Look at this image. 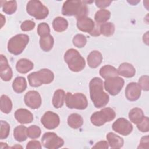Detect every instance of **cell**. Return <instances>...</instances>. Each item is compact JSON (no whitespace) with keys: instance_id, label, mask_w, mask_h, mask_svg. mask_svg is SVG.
Returning <instances> with one entry per match:
<instances>
[{"instance_id":"cell-1","label":"cell","mask_w":149,"mask_h":149,"mask_svg":"<svg viewBox=\"0 0 149 149\" xmlns=\"http://www.w3.org/2000/svg\"><path fill=\"white\" fill-rule=\"evenodd\" d=\"M104 82L98 77L93 78L89 83L90 98L97 108L105 107L109 102V95L104 91Z\"/></svg>"},{"instance_id":"cell-2","label":"cell","mask_w":149,"mask_h":149,"mask_svg":"<svg viewBox=\"0 0 149 149\" xmlns=\"http://www.w3.org/2000/svg\"><path fill=\"white\" fill-rule=\"evenodd\" d=\"M86 1L68 0L66 1L62 8V14L66 16H76V19L87 16L88 13Z\"/></svg>"},{"instance_id":"cell-3","label":"cell","mask_w":149,"mask_h":149,"mask_svg":"<svg viewBox=\"0 0 149 149\" xmlns=\"http://www.w3.org/2000/svg\"><path fill=\"white\" fill-rule=\"evenodd\" d=\"M27 79L30 86L38 87L43 84L51 83L54 79V74L48 69H42L30 73Z\"/></svg>"},{"instance_id":"cell-4","label":"cell","mask_w":149,"mask_h":149,"mask_svg":"<svg viewBox=\"0 0 149 149\" xmlns=\"http://www.w3.org/2000/svg\"><path fill=\"white\" fill-rule=\"evenodd\" d=\"M64 60L70 70L74 72L81 71L86 66L84 59L75 49L70 48L64 55Z\"/></svg>"},{"instance_id":"cell-5","label":"cell","mask_w":149,"mask_h":149,"mask_svg":"<svg viewBox=\"0 0 149 149\" xmlns=\"http://www.w3.org/2000/svg\"><path fill=\"white\" fill-rule=\"evenodd\" d=\"M29 37L27 34H19L12 37L8 41V50L15 55L22 53L29 43Z\"/></svg>"},{"instance_id":"cell-6","label":"cell","mask_w":149,"mask_h":149,"mask_svg":"<svg viewBox=\"0 0 149 149\" xmlns=\"http://www.w3.org/2000/svg\"><path fill=\"white\" fill-rule=\"evenodd\" d=\"M26 11L37 20L44 19L49 14L48 8L38 0L29 1L26 6Z\"/></svg>"},{"instance_id":"cell-7","label":"cell","mask_w":149,"mask_h":149,"mask_svg":"<svg viewBox=\"0 0 149 149\" xmlns=\"http://www.w3.org/2000/svg\"><path fill=\"white\" fill-rule=\"evenodd\" d=\"M116 113L111 108H104L99 111L93 113L91 117V122L96 126H101L106 122H111L115 119Z\"/></svg>"},{"instance_id":"cell-8","label":"cell","mask_w":149,"mask_h":149,"mask_svg":"<svg viewBox=\"0 0 149 149\" xmlns=\"http://www.w3.org/2000/svg\"><path fill=\"white\" fill-rule=\"evenodd\" d=\"M65 103L70 109H85L88 106V101L86 95L82 93H74L72 94L68 92L65 97Z\"/></svg>"},{"instance_id":"cell-9","label":"cell","mask_w":149,"mask_h":149,"mask_svg":"<svg viewBox=\"0 0 149 149\" xmlns=\"http://www.w3.org/2000/svg\"><path fill=\"white\" fill-rule=\"evenodd\" d=\"M77 27L80 31L88 33L92 36H98L101 34L100 29L96 27L94 22L87 16L77 19Z\"/></svg>"},{"instance_id":"cell-10","label":"cell","mask_w":149,"mask_h":149,"mask_svg":"<svg viewBox=\"0 0 149 149\" xmlns=\"http://www.w3.org/2000/svg\"><path fill=\"white\" fill-rule=\"evenodd\" d=\"M41 143L48 149H58L64 144L63 140L54 132L45 133L41 138Z\"/></svg>"},{"instance_id":"cell-11","label":"cell","mask_w":149,"mask_h":149,"mask_svg":"<svg viewBox=\"0 0 149 149\" xmlns=\"http://www.w3.org/2000/svg\"><path fill=\"white\" fill-rule=\"evenodd\" d=\"M124 83V80L118 76L105 79L104 86L105 90L111 95L114 96L120 93Z\"/></svg>"},{"instance_id":"cell-12","label":"cell","mask_w":149,"mask_h":149,"mask_svg":"<svg viewBox=\"0 0 149 149\" xmlns=\"http://www.w3.org/2000/svg\"><path fill=\"white\" fill-rule=\"evenodd\" d=\"M112 129L123 136H127L133 130L132 123L123 118H120L113 122L112 126Z\"/></svg>"},{"instance_id":"cell-13","label":"cell","mask_w":149,"mask_h":149,"mask_svg":"<svg viewBox=\"0 0 149 149\" xmlns=\"http://www.w3.org/2000/svg\"><path fill=\"white\" fill-rule=\"evenodd\" d=\"M41 122L47 129H54L60 123L59 116L56 113L52 111L46 112L41 118Z\"/></svg>"},{"instance_id":"cell-14","label":"cell","mask_w":149,"mask_h":149,"mask_svg":"<svg viewBox=\"0 0 149 149\" xmlns=\"http://www.w3.org/2000/svg\"><path fill=\"white\" fill-rule=\"evenodd\" d=\"M25 104L29 108L36 109L41 105V97L40 94L35 90H31L26 93L24 97Z\"/></svg>"},{"instance_id":"cell-15","label":"cell","mask_w":149,"mask_h":149,"mask_svg":"<svg viewBox=\"0 0 149 149\" xmlns=\"http://www.w3.org/2000/svg\"><path fill=\"white\" fill-rule=\"evenodd\" d=\"M141 87L137 83H129L125 88V97L130 101L137 100L141 95Z\"/></svg>"},{"instance_id":"cell-16","label":"cell","mask_w":149,"mask_h":149,"mask_svg":"<svg viewBox=\"0 0 149 149\" xmlns=\"http://www.w3.org/2000/svg\"><path fill=\"white\" fill-rule=\"evenodd\" d=\"M13 72L9 66L7 58L3 55H0V76L5 81H10L12 77Z\"/></svg>"},{"instance_id":"cell-17","label":"cell","mask_w":149,"mask_h":149,"mask_svg":"<svg viewBox=\"0 0 149 149\" xmlns=\"http://www.w3.org/2000/svg\"><path fill=\"white\" fill-rule=\"evenodd\" d=\"M15 118L22 124H27L33 120V115L29 110L24 108L17 109L15 112Z\"/></svg>"},{"instance_id":"cell-18","label":"cell","mask_w":149,"mask_h":149,"mask_svg":"<svg viewBox=\"0 0 149 149\" xmlns=\"http://www.w3.org/2000/svg\"><path fill=\"white\" fill-rule=\"evenodd\" d=\"M117 70L119 75L127 78L133 77L136 73V69L134 66L127 62L121 63Z\"/></svg>"},{"instance_id":"cell-19","label":"cell","mask_w":149,"mask_h":149,"mask_svg":"<svg viewBox=\"0 0 149 149\" xmlns=\"http://www.w3.org/2000/svg\"><path fill=\"white\" fill-rule=\"evenodd\" d=\"M102 55L98 51H93L88 55L87 61L91 68H97L102 61Z\"/></svg>"},{"instance_id":"cell-20","label":"cell","mask_w":149,"mask_h":149,"mask_svg":"<svg viewBox=\"0 0 149 149\" xmlns=\"http://www.w3.org/2000/svg\"><path fill=\"white\" fill-rule=\"evenodd\" d=\"M34 68L33 63L29 59L22 58L19 59L16 65V69L19 73H27Z\"/></svg>"},{"instance_id":"cell-21","label":"cell","mask_w":149,"mask_h":149,"mask_svg":"<svg viewBox=\"0 0 149 149\" xmlns=\"http://www.w3.org/2000/svg\"><path fill=\"white\" fill-rule=\"evenodd\" d=\"M106 138L108 144L112 148H120L124 143L123 138L113 132H109L107 134Z\"/></svg>"},{"instance_id":"cell-22","label":"cell","mask_w":149,"mask_h":149,"mask_svg":"<svg viewBox=\"0 0 149 149\" xmlns=\"http://www.w3.org/2000/svg\"><path fill=\"white\" fill-rule=\"evenodd\" d=\"M65 93L62 89L56 90L52 98V102L53 106L55 108H61L65 101Z\"/></svg>"},{"instance_id":"cell-23","label":"cell","mask_w":149,"mask_h":149,"mask_svg":"<svg viewBox=\"0 0 149 149\" xmlns=\"http://www.w3.org/2000/svg\"><path fill=\"white\" fill-rule=\"evenodd\" d=\"M99 73L100 76L104 79H107L112 77L118 76L119 75L118 70L115 67L109 65H107L101 68Z\"/></svg>"},{"instance_id":"cell-24","label":"cell","mask_w":149,"mask_h":149,"mask_svg":"<svg viewBox=\"0 0 149 149\" xmlns=\"http://www.w3.org/2000/svg\"><path fill=\"white\" fill-rule=\"evenodd\" d=\"M13 90L18 94L25 91L27 88V81L26 79L22 76H18L15 79L12 83Z\"/></svg>"},{"instance_id":"cell-25","label":"cell","mask_w":149,"mask_h":149,"mask_svg":"<svg viewBox=\"0 0 149 149\" xmlns=\"http://www.w3.org/2000/svg\"><path fill=\"white\" fill-rule=\"evenodd\" d=\"M68 124L73 129H79L83 124V119L78 113H72L68 118Z\"/></svg>"},{"instance_id":"cell-26","label":"cell","mask_w":149,"mask_h":149,"mask_svg":"<svg viewBox=\"0 0 149 149\" xmlns=\"http://www.w3.org/2000/svg\"><path fill=\"white\" fill-rule=\"evenodd\" d=\"M54 43V38L50 34L40 37V45L41 49L45 52H48L50 50H51V49L53 47Z\"/></svg>"},{"instance_id":"cell-27","label":"cell","mask_w":149,"mask_h":149,"mask_svg":"<svg viewBox=\"0 0 149 149\" xmlns=\"http://www.w3.org/2000/svg\"><path fill=\"white\" fill-rule=\"evenodd\" d=\"M144 117L143 111L139 108L132 109L129 113V118L132 122L137 125L142 121Z\"/></svg>"},{"instance_id":"cell-28","label":"cell","mask_w":149,"mask_h":149,"mask_svg":"<svg viewBox=\"0 0 149 149\" xmlns=\"http://www.w3.org/2000/svg\"><path fill=\"white\" fill-rule=\"evenodd\" d=\"M27 130V128L25 126L19 125L16 126L13 130V136L15 139L19 142L25 141L28 137Z\"/></svg>"},{"instance_id":"cell-29","label":"cell","mask_w":149,"mask_h":149,"mask_svg":"<svg viewBox=\"0 0 149 149\" xmlns=\"http://www.w3.org/2000/svg\"><path fill=\"white\" fill-rule=\"evenodd\" d=\"M54 30L57 32L65 31L68 27V22L66 19L62 17H57L52 22Z\"/></svg>"},{"instance_id":"cell-30","label":"cell","mask_w":149,"mask_h":149,"mask_svg":"<svg viewBox=\"0 0 149 149\" xmlns=\"http://www.w3.org/2000/svg\"><path fill=\"white\" fill-rule=\"evenodd\" d=\"M111 17V12L104 9L98 10L94 16V20L97 24H103L106 23Z\"/></svg>"},{"instance_id":"cell-31","label":"cell","mask_w":149,"mask_h":149,"mask_svg":"<svg viewBox=\"0 0 149 149\" xmlns=\"http://www.w3.org/2000/svg\"><path fill=\"white\" fill-rule=\"evenodd\" d=\"M1 111L4 113H9L12 109V102L11 100L6 95H2L1 97L0 102Z\"/></svg>"},{"instance_id":"cell-32","label":"cell","mask_w":149,"mask_h":149,"mask_svg":"<svg viewBox=\"0 0 149 149\" xmlns=\"http://www.w3.org/2000/svg\"><path fill=\"white\" fill-rule=\"evenodd\" d=\"M100 32L104 36H111L115 32V26L111 22H106L103 23L100 27Z\"/></svg>"},{"instance_id":"cell-33","label":"cell","mask_w":149,"mask_h":149,"mask_svg":"<svg viewBox=\"0 0 149 149\" xmlns=\"http://www.w3.org/2000/svg\"><path fill=\"white\" fill-rule=\"evenodd\" d=\"M1 6L2 11L8 15L14 13L17 9V2L16 1H5L4 3Z\"/></svg>"},{"instance_id":"cell-34","label":"cell","mask_w":149,"mask_h":149,"mask_svg":"<svg viewBox=\"0 0 149 149\" xmlns=\"http://www.w3.org/2000/svg\"><path fill=\"white\" fill-rule=\"evenodd\" d=\"M27 136L32 139L38 138L41 133V129L36 125H31L27 128Z\"/></svg>"},{"instance_id":"cell-35","label":"cell","mask_w":149,"mask_h":149,"mask_svg":"<svg viewBox=\"0 0 149 149\" xmlns=\"http://www.w3.org/2000/svg\"><path fill=\"white\" fill-rule=\"evenodd\" d=\"M73 45L79 48H83L87 43V38L85 36L81 34H76L73 38Z\"/></svg>"},{"instance_id":"cell-36","label":"cell","mask_w":149,"mask_h":149,"mask_svg":"<svg viewBox=\"0 0 149 149\" xmlns=\"http://www.w3.org/2000/svg\"><path fill=\"white\" fill-rule=\"evenodd\" d=\"M10 132L9 124L4 120H1V131H0V139L1 140L6 139Z\"/></svg>"},{"instance_id":"cell-37","label":"cell","mask_w":149,"mask_h":149,"mask_svg":"<svg viewBox=\"0 0 149 149\" xmlns=\"http://www.w3.org/2000/svg\"><path fill=\"white\" fill-rule=\"evenodd\" d=\"M37 33L40 37L45 36L50 34V28L46 23H41L37 27Z\"/></svg>"},{"instance_id":"cell-38","label":"cell","mask_w":149,"mask_h":149,"mask_svg":"<svg viewBox=\"0 0 149 149\" xmlns=\"http://www.w3.org/2000/svg\"><path fill=\"white\" fill-rule=\"evenodd\" d=\"M137 129L141 132H148L149 130V119L144 116L141 122L137 125Z\"/></svg>"},{"instance_id":"cell-39","label":"cell","mask_w":149,"mask_h":149,"mask_svg":"<svg viewBox=\"0 0 149 149\" xmlns=\"http://www.w3.org/2000/svg\"><path fill=\"white\" fill-rule=\"evenodd\" d=\"M149 77L147 75L142 76L139 78V85L144 91H148L149 90V84H148Z\"/></svg>"},{"instance_id":"cell-40","label":"cell","mask_w":149,"mask_h":149,"mask_svg":"<svg viewBox=\"0 0 149 149\" xmlns=\"http://www.w3.org/2000/svg\"><path fill=\"white\" fill-rule=\"evenodd\" d=\"M36 24L34 22L31 20H27L22 23L20 25L21 30L23 31H28L32 30L35 27Z\"/></svg>"},{"instance_id":"cell-41","label":"cell","mask_w":149,"mask_h":149,"mask_svg":"<svg viewBox=\"0 0 149 149\" xmlns=\"http://www.w3.org/2000/svg\"><path fill=\"white\" fill-rule=\"evenodd\" d=\"M27 149H41V144L39 141L37 140H31L27 143L26 146Z\"/></svg>"},{"instance_id":"cell-42","label":"cell","mask_w":149,"mask_h":149,"mask_svg":"<svg viewBox=\"0 0 149 149\" xmlns=\"http://www.w3.org/2000/svg\"><path fill=\"white\" fill-rule=\"evenodd\" d=\"M95 5L98 8H104L106 7L109 6L111 3H112L111 1H108V0H101V1H95Z\"/></svg>"},{"instance_id":"cell-43","label":"cell","mask_w":149,"mask_h":149,"mask_svg":"<svg viewBox=\"0 0 149 149\" xmlns=\"http://www.w3.org/2000/svg\"><path fill=\"white\" fill-rule=\"evenodd\" d=\"M148 136H146L141 139L138 148H148Z\"/></svg>"},{"instance_id":"cell-44","label":"cell","mask_w":149,"mask_h":149,"mask_svg":"<svg viewBox=\"0 0 149 149\" xmlns=\"http://www.w3.org/2000/svg\"><path fill=\"white\" fill-rule=\"evenodd\" d=\"M109 147L108 143L106 141H100L97 143L92 148H105L107 149Z\"/></svg>"},{"instance_id":"cell-45","label":"cell","mask_w":149,"mask_h":149,"mask_svg":"<svg viewBox=\"0 0 149 149\" xmlns=\"http://www.w3.org/2000/svg\"><path fill=\"white\" fill-rule=\"evenodd\" d=\"M1 27L2 28L3 27V26L4 25V24L5 23V17L1 13Z\"/></svg>"}]
</instances>
